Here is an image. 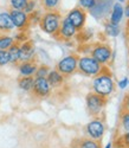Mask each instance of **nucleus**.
Wrapping results in <instances>:
<instances>
[{
    "instance_id": "1",
    "label": "nucleus",
    "mask_w": 129,
    "mask_h": 148,
    "mask_svg": "<svg viewBox=\"0 0 129 148\" xmlns=\"http://www.w3.org/2000/svg\"><path fill=\"white\" fill-rule=\"evenodd\" d=\"M60 21H62V17L58 12L47 11L40 18V27L45 33L56 36L60 26Z\"/></svg>"
},
{
    "instance_id": "2",
    "label": "nucleus",
    "mask_w": 129,
    "mask_h": 148,
    "mask_svg": "<svg viewBox=\"0 0 129 148\" xmlns=\"http://www.w3.org/2000/svg\"><path fill=\"white\" fill-rule=\"evenodd\" d=\"M93 88H94V91L96 94H98L103 97H108L114 91L115 84H114L113 78L108 75V73L99 72L97 75V77L94 79Z\"/></svg>"
},
{
    "instance_id": "3",
    "label": "nucleus",
    "mask_w": 129,
    "mask_h": 148,
    "mask_svg": "<svg viewBox=\"0 0 129 148\" xmlns=\"http://www.w3.org/2000/svg\"><path fill=\"white\" fill-rule=\"evenodd\" d=\"M102 64L90 56L81 57L77 62V70L85 76H97L99 72H102Z\"/></svg>"
},
{
    "instance_id": "4",
    "label": "nucleus",
    "mask_w": 129,
    "mask_h": 148,
    "mask_svg": "<svg viewBox=\"0 0 129 148\" xmlns=\"http://www.w3.org/2000/svg\"><path fill=\"white\" fill-rule=\"evenodd\" d=\"M85 101H86V108L89 110V113L91 115H97L102 112L103 107L106 106L107 97H103L94 91V92H89L86 95Z\"/></svg>"
},
{
    "instance_id": "5",
    "label": "nucleus",
    "mask_w": 129,
    "mask_h": 148,
    "mask_svg": "<svg viewBox=\"0 0 129 148\" xmlns=\"http://www.w3.org/2000/svg\"><path fill=\"white\" fill-rule=\"evenodd\" d=\"M77 62H78V57L76 55H69L58 62L57 70L63 76H70L77 70Z\"/></svg>"
},
{
    "instance_id": "6",
    "label": "nucleus",
    "mask_w": 129,
    "mask_h": 148,
    "mask_svg": "<svg viewBox=\"0 0 129 148\" xmlns=\"http://www.w3.org/2000/svg\"><path fill=\"white\" fill-rule=\"evenodd\" d=\"M91 57L95 58L99 64H106L111 57V49L107 44H96L91 51Z\"/></svg>"
},
{
    "instance_id": "7",
    "label": "nucleus",
    "mask_w": 129,
    "mask_h": 148,
    "mask_svg": "<svg viewBox=\"0 0 129 148\" xmlns=\"http://www.w3.org/2000/svg\"><path fill=\"white\" fill-rule=\"evenodd\" d=\"M67 18L70 20V23L76 27V30L78 31V30L83 29V26H84L85 20H86V13H85V11L83 8L76 7V8H73V10H71L69 12V14H68Z\"/></svg>"
},
{
    "instance_id": "8",
    "label": "nucleus",
    "mask_w": 129,
    "mask_h": 148,
    "mask_svg": "<svg viewBox=\"0 0 129 148\" xmlns=\"http://www.w3.org/2000/svg\"><path fill=\"white\" fill-rule=\"evenodd\" d=\"M32 91L38 97H46L51 92V85L46 77H36L33 82Z\"/></svg>"
},
{
    "instance_id": "9",
    "label": "nucleus",
    "mask_w": 129,
    "mask_h": 148,
    "mask_svg": "<svg viewBox=\"0 0 129 148\" xmlns=\"http://www.w3.org/2000/svg\"><path fill=\"white\" fill-rule=\"evenodd\" d=\"M10 16H11L12 21H13L14 27L23 30L29 25L30 18H29L27 13H25L23 10H12L10 12Z\"/></svg>"
},
{
    "instance_id": "10",
    "label": "nucleus",
    "mask_w": 129,
    "mask_h": 148,
    "mask_svg": "<svg viewBox=\"0 0 129 148\" xmlns=\"http://www.w3.org/2000/svg\"><path fill=\"white\" fill-rule=\"evenodd\" d=\"M86 133L91 139L101 140L103 134H104V125H103V122L101 120H94L88 123Z\"/></svg>"
},
{
    "instance_id": "11",
    "label": "nucleus",
    "mask_w": 129,
    "mask_h": 148,
    "mask_svg": "<svg viewBox=\"0 0 129 148\" xmlns=\"http://www.w3.org/2000/svg\"><path fill=\"white\" fill-rule=\"evenodd\" d=\"M36 52V47L34 44L31 40H26L19 45V60L21 62H26L33 59Z\"/></svg>"
},
{
    "instance_id": "12",
    "label": "nucleus",
    "mask_w": 129,
    "mask_h": 148,
    "mask_svg": "<svg viewBox=\"0 0 129 148\" xmlns=\"http://www.w3.org/2000/svg\"><path fill=\"white\" fill-rule=\"evenodd\" d=\"M77 30L76 27L70 23V20L68 18H64L62 21H60V26H59V30L57 32V34L59 36V38H63V39H70L76 34Z\"/></svg>"
},
{
    "instance_id": "13",
    "label": "nucleus",
    "mask_w": 129,
    "mask_h": 148,
    "mask_svg": "<svg viewBox=\"0 0 129 148\" xmlns=\"http://www.w3.org/2000/svg\"><path fill=\"white\" fill-rule=\"evenodd\" d=\"M109 0H107V1H104V0H99L98 3H96V5L90 10V12H91V14L99 19V18H103L104 16L108 14V12H109Z\"/></svg>"
},
{
    "instance_id": "14",
    "label": "nucleus",
    "mask_w": 129,
    "mask_h": 148,
    "mask_svg": "<svg viewBox=\"0 0 129 148\" xmlns=\"http://www.w3.org/2000/svg\"><path fill=\"white\" fill-rule=\"evenodd\" d=\"M37 68H38V64L33 59L21 62V64L19 65V72L21 76H32L36 73Z\"/></svg>"
},
{
    "instance_id": "15",
    "label": "nucleus",
    "mask_w": 129,
    "mask_h": 148,
    "mask_svg": "<svg viewBox=\"0 0 129 148\" xmlns=\"http://www.w3.org/2000/svg\"><path fill=\"white\" fill-rule=\"evenodd\" d=\"M47 82L50 83L51 88H58L64 83V76L58 71V70H51L49 71L47 76H46Z\"/></svg>"
},
{
    "instance_id": "16",
    "label": "nucleus",
    "mask_w": 129,
    "mask_h": 148,
    "mask_svg": "<svg viewBox=\"0 0 129 148\" xmlns=\"http://www.w3.org/2000/svg\"><path fill=\"white\" fill-rule=\"evenodd\" d=\"M14 29L13 21L11 19L8 12H1L0 13V32H10Z\"/></svg>"
},
{
    "instance_id": "17",
    "label": "nucleus",
    "mask_w": 129,
    "mask_h": 148,
    "mask_svg": "<svg viewBox=\"0 0 129 148\" xmlns=\"http://www.w3.org/2000/svg\"><path fill=\"white\" fill-rule=\"evenodd\" d=\"M122 17H123V7H122V5L119 4V3L114 4L113 10H111V16H110V23L119 24L121 21Z\"/></svg>"
},
{
    "instance_id": "18",
    "label": "nucleus",
    "mask_w": 129,
    "mask_h": 148,
    "mask_svg": "<svg viewBox=\"0 0 129 148\" xmlns=\"http://www.w3.org/2000/svg\"><path fill=\"white\" fill-rule=\"evenodd\" d=\"M33 82H34V78L32 76H21L18 81V85L24 91H30L32 90Z\"/></svg>"
},
{
    "instance_id": "19",
    "label": "nucleus",
    "mask_w": 129,
    "mask_h": 148,
    "mask_svg": "<svg viewBox=\"0 0 129 148\" xmlns=\"http://www.w3.org/2000/svg\"><path fill=\"white\" fill-rule=\"evenodd\" d=\"M7 53H8V60L10 63H18L19 62V44H17L14 42V44L11 47L7 49Z\"/></svg>"
},
{
    "instance_id": "20",
    "label": "nucleus",
    "mask_w": 129,
    "mask_h": 148,
    "mask_svg": "<svg viewBox=\"0 0 129 148\" xmlns=\"http://www.w3.org/2000/svg\"><path fill=\"white\" fill-rule=\"evenodd\" d=\"M14 44V38L11 36H0V50H7Z\"/></svg>"
},
{
    "instance_id": "21",
    "label": "nucleus",
    "mask_w": 129,
    "mask_h": 148,
    "mask_svg": "<svg viewBox=\"0 0 129 148\" xmlns=\"http://www.w3.org/2000/svg\"><path fill=\"white\" fill-rule=\"evenodd\" d=\"M78 148H101V143L94 139H83L80 142Z\"/></svg>"
},
{
    "instance_id": "22",
    "label": "nucleus",
    "mask_w": 129,
    "mask_h": 148,
    "mask_svg": "<svg viewBox=\"0 0 129 148\" xmlns=\"http://www.w3.org/2000/svg\"><path fill=\"white\" fill-rule=\"evenodd\" d=\"M106 32H107V34H108V36H111V37H116V36H119V33H120L119 24L107 23V24H106Z\"/></svg>"
},
{
    "instance_id": "23",
    "label": "nucleus",
    "mask_w": 129,
    "mask_h": 148,
    "mask_svg": "<svg viewBox=\"0 0 129 148\" xmlns=\"http://www.w3.org/2000/svg\"><path fill=\"white\" fill-rule=\"evenodd\" d=\"M121 123L122 127L126 132H129V112L127 110H122L121 113Z\"/></svg>"
},
{
    "instance_id": "24",
    "label": "nucleus",
    "mask_w": 129,
    "mask_h": 148,
    "mask_svg": "<svg viewBox=\"0 0 129 148\" xmlns=\"http://www.w3.org/2000/svg\"><path fill=\"white\" fill-rule=\"evenodd\" d=\"M59 1H60V0H42V4H43V6H44L46 10L54 11V10L58 6Z\"/></svg>"
},
{
    "instance_id": "25",
    "label": "nucleus",
    "mask_w": 129,
    "mask_h": 148,
    "mask_svg": "<svg viewBox=\"0 0 129 148\" xmlns=\"http://www.w3.org/2000/svg\"><path fill=\"white\" fill-rule=\"evenodd\" d=\"M27 0H11V6L13 10H24Z\"/></svg>"
},
{
    "instance_id": "26",
    "label": "nucleus",
    "mask_w": 129,
    "mask_h": 148,
    "mask_svg": "<svg viewBox=\"0 0 129 148\" xmlns=\"http://www.w3.org/2000/svg\"><path fill=\"white\" fill-rule=\"evenodd\" d=\"M49 68L46 65H40L37 68V71H36V77H46L47 73H49Z\"/></svg>"
},
{
    "instance_id": "27",
    "label": "nucleus",
    "mask_w": 129,
    "mask_h": 148,
    "mask_svg": "<svg viewBox=\"0 0 129 148\" xmlns=\"http://www.w3.org/2000/svg\"><path fill=\"white\" fill-rule=\"evenodd\" d=\"M96 3L97 0H80V5L85 10H91L96 5Z\"/></svg>"
},
{
    "instance_id": "28",
    "label": "nucleus",
    "mask_w": 129,
    "mask_h": 148,
    "mask_svg": "<svg viewBox=\"0 0 129 148\" xmlns=\"http://www.w3.org/2000/svg\"><path fill=\"white\" fill-rule=\"evenodd\" d=\"M7 63H10L8 60V53H7V50H0V66H4L6 65Z\"/></svg>"
},
{
    "instance_id": "29",
    "label": "nucleus",
    "mask_w": 129,
    "mask_h": 148,
    "mask_svg": "<svg viewBox=\"0 0 129 148\" xmlns=\"http://www.w3.org/2000/svg\"><path fill=\"white\" fill-rule=\"evenodd\" d=\"M34 1H33V0H27V3H26V5H25V7H24V12H25V13H31V12L33 11V8H34Z\"/></svg>"
},
{
    "instance_id": "30",
    "label": "nucleus",
    "mask_w": 129,
    "mask_h": 148,
    "mask_svg": "<svg viewBox=\"0 0 129 148\" xmlns=\"http://www.w3.org/2000/svg\"><path fill=\"white\" fill-rule=\"evenodd\" d=\"M120 142H122V146H121V148L123 147H127V146H129V132H127L120 139Z\"/></svg>"
},
{
    "instance_id": "31",
    "label": "nucleus",
    "mask_w": 129,
    "mask_h": 148,
    "mask_svg": "<svg viewBox=\"0 0 129 148\" xmlns=\"http://www.w3.org/2000/svg\"><path fill=\"white\" fill-rule=\"evenodd\" d=\"M123 110H127V112H129V94H127L126 97H124V101H123Z\"/></svg>"
},
{
    "instance_id": "32",
    "label": "nucleus",
    "mask_w": 129,
    "mask_h": 148,
    "mask_svg": "<svg viewBox=\"0 0 129 148\" xmlns=\"http://www.w3.org/2000/svg\"><path fill=\"white\" fill-rule=\"evenodd\" d=\"M128 83H129L128 78H124V79H122V81L119 82V85H120V88H121V89H124L127 85H128Z\"/></svg>"
},
{
    "instance_id": "33",
    "label": "nucleus",
    "mask_w": 129,
    "mask_h": 148,
    "mask_svg": "<svg viewBox=\"0 0 129 148\" xmlns=\"http://www.w3.org/2000/svg\"><path fill=\"white\" fill-rule=\"evenodd\" d=\"M123 14H126V16L129 18V3H128V5H127L126 10H123Z\"/></svg>"
},
{
    "instance_id": "34",
    "label": "nucleus",
    "mask_w": 129,
    "mask_h": 148,
    "mask_svg": "<svg viewBox=\"0 0 129 148\" xmlns=\"http://www.w3.org/2000/svg\"><path fill=\"white\" fill-rule=\"evenodd\" d=\"M127 31H129V21L127 23Z\"/></svg>"
},
{
    "instance_id": "35",
    "label": "nucleus",
    "mask_w": 129,
    "mask_h": 148,
    "mask_svg": "<svg viewBox=\"0 0 129 148\" xmlns=\"http://www.w3.org/2000/svg\"><path fill=\"white\" fill-rule=\"evenodd\" d=\"M106 148H111V143H109V145H108V146H107Z\"/></svg>"
},
{
    "instance_id": "36",
    "label": "nucleus",
    "mask_w": 129,
    "mask_h": 148,
    "mask_svg": "<svg viewBox=\"0 0 129 148\" xmlns=\"http://www.w3.org/2000/svg\"><path fill=\"white\" fill-rule=\"evenodd\" d=\"M124 148H129V146H127V147H124Z\"/></svg>"
},
{
    "instance_id": "37",
    "label": "nucleus",
    "mask_w": 129,
    "mask_h": 148,
    "mask_svg": "<svg viewBox=\"0 0 129 148\" xmlns=\"http://www.w3.org/2000/svg\"><path fill=\"white\" fill-rule=\"evenodd\" d=\"M120 1H124V0H120Z\"/></svg>"
}]
</instances>
